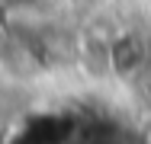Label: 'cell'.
I'll return each instance as SVG.
<instances>
[{"mask_svg":"<svg viewBox=\"0 0 151 144\" xmlns=\"http://www.w3.org/2000/svg\"><path fill=\"white\" fill-rule=\"evenodd\" d=\"M148 64V42L138 32H125L109 45V67L119 77H132Z\"/></svg>","mask_w":151,"mask_h":144,"instance_id":"cell-1","label":"cell"},{"mask_svg":"<svg viewBox=\"0 0 151 144\" xmlns=\"http://www.w3.org/2000/svg\"><path fill=\"white\" fill-rule=\"evenodd\" d=\"M135 144H151V118H145L135 131Z\"/></svg>","mask_w":151,"mask_h":144,"instance_id":"cell-2","label":"cell"}]
</instances>
